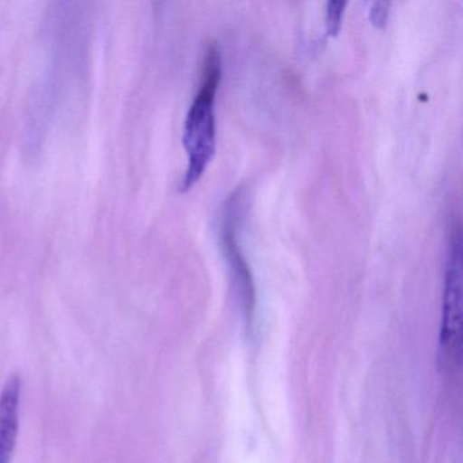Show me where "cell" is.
<instances>
[{"label": "cell", "instance_id": "4", "mask_svg": "<svg viewBox=\"0 0 463 463\" xmlns=\"http://www.w3.org/2000/svg\"><path fill=\"white\" fill-rule=\"evenodd\" d=\"M23 383L10 376L0 392V463H12L20 433Z\"/></svg>", "mask_w": 463, "mask_h": 463}, {"label": "cell", "instance_id": "6", "mask_svg": "<svg viewBox=\"0 0 463 463\" xmlns=\"http://www.w3.org/2000/svg\"><path fill=\"white\" fill-rule=\"evenodd\" d=\"M389 4L376 2L373 4L370 10V20L376 28H383L386 25L387 17H389Z\"/></svg>", "mask_w": 463, "mask_h": 463}, {"label": "cell", "instance_id": "1", "mask_svg": "<svg viewBox=\"0 0 463 463\" xmlns=\"http://www.w3.org/2000/svg\"><path fill=\"white\" fill-rule=\"evenodd\" d=\"M222 78V61L218 44L211 43L203 61L202 82L189 108L184 128V147L188 167L181 191L191 189L210 166L216 150L215 99Z\"/></svg>", "mask_w": 463, "mask_h": 463}, {"label": "cell", "instance_id": "3", "mask_svg": "<svg viewBox=\"0 0 463 463\" xmlns=\"http://www.w3.org/2000/svg\"><path fill=\"white\" fill-rule=\"evenodd\" d=\"M241 218L240 194H232L224 205L223 218L221 226V243L224 256L229 262L235 280L242 292L246 306L253 305L254 288L250 270L248 268L245 256L238 243V226Z\"/></svg>", "mask_w": 463, "mask_h": 463}, {"label": "cell", "instance_id": "2", "mask_svg": "<svg viewBox=\"0 0 463 463\" xmlns=\"http://www.w3.org/2000/svg\"><path fill=\"white\" fill-rule=\"evenodd\" d=\"M462 253L459 230L454 229L449 238L444 275L443 319H441L440 345L444 362L454 363L459 354L460 314H462Z\"/></svg>", "mask_w": 463, "mask_h": 463}, {"label": "cell", "instance_id": "5", "mask_svg": "<svg viewBox=\"0 0 463 463\" xmlns=\"http://www.w3.org/2000/svg\"><path fill=\"white\" fill-rule=\"evenodd\" d=\"M345 2H329L326 5V31L327 36L335 37L343 25Z\"/></svg>", "mask_w": 463, "mask_h": 463}]
</instances>
